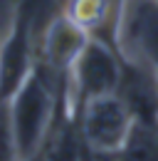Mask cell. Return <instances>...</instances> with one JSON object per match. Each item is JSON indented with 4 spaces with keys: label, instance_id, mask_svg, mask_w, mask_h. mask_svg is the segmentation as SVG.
Returning <instances> with one entry per match:
<instances>
[{
    "label": "cell",
    "instance_id": "cell-8",
    "mask_svg": "<svg viewBox=\"0 0 158 161\" xmlns=\"http://www.w3.org/2000/svg\"><path fill=\"white\" fill-rule=\"evenodd\" d=\"M118 161H158V126L156 124H134L124 144Z\"/></svg>",
    "mask_w": 158,
    "mask_h": 161
},
{
    "label": "cell",
    "instance_id": "cell-11",
    "mask_svg": "<svg viewBox=\"0 0 158 161\" xmlns=\"http://www.w3.org/2000/svg\"><path fill=\"white\" fill-rule=\"evenodd\" d=\"M25 161H40V159H37V156H32V159H25Z\"/></svg>",
    "mask_w": 158,
    "mask_h": 161
},
{
    "label": "cell",
    "instance_id": "cell-1",
    "mask_svg": "<svg viewBox=\"0 0 158 161\" xmlns=\"http://www.w3.org/2000/svg\"><path fill=\"white\" fill-rule=\"evenodd\" d=\"M55 75H50L42 64H35L25 77L18 92L8 99L18 161L32 159L42 149L52 124L59 114V97L55 89Z\"/></svg>",
    "mask_w": 158,
    "mask_h": 161
},
{
    "label": "cell",
    "instance_id": "cell-6",
    "mask_svg": "<svg viewBox=\"0 0 158 161\" xmlns=\"http://www.w3.org/2000/svg\"><path fill=\"white\" fill-rule=\"evenodd\" d=\"M89 42V32L72 22L67 15L55 18L42 27V40H40V64L50 75H69L77 57L82 55L84 45Z\"/></svg>",
    "mask_w": 158,
    "mask_h": 161
},
{
    "label": "cell",
    "instance_id": "cell-10",
    "mask_svg": "<svg viewBox=\"0 0 158 161\" xmlns=\"http://www.w3.org/2000/svg\"><path fill=\"white\" fill-rule=\"evenodd\" d=\"M0 161H18V149H15V134H13L8 102H0Z\"/></svg>",
    "mask_w": 158,
    "mask_h": 161
},
{
    "label": "cell",
    "instance_id": "cell-3",
    "mask_svg": "<svg viewBox=\"0 0 158 161\" xmlns=\"http://www.w3.org/2000/svg\"><path fill=\"white\" fill-rule=\"evenodd\" d=\"M45 0H25L20 5L18 22L0 50V102H8L25 77L32 72V32Z\"/></svg>",
    "mask_w": 158,
    "mask_h": 161
},
{
    "label": "cell",
    "instance_id": "cell-9",
    "mask_svg": "<svg viewBox=\"0 0 158 161\" xmlns=\"http://www.w3.org/2000/svg\"><path fill=\"white\" fill-rule=\"evenodd\" d=\"M64 15L87 32H94L109 15V0H69Z\"/></svg>",
    "mask_w": 158,
    "mask_h": 161
},
{
    "label": "cell",
    "instance_id": "cell-2",
    "mask_svg": "<svg viewBox=\"0 0 158 161\" xmlns=\"http://www.w3.org/2000/svg\"><path fill=\"white\" fill-rule=\"evenodd\" d=\"M74 121H77L84 146L101 151V154H114V156L121 154L124 144L136 124L129 107L121 102L116 92L82 102L77 107Z\"/></svg>",
    "mask_w": 158,
    "mask_h": 161
},
{
    "label": "cell",
    "instance_id": "cell-7",
    "mask_svg": "<svg viewBox=\"0 0 158 161\" xmlns=\"http://www.w3.org/2000/svg\"><path fill=\"white\" fill-rule=\"evenodd\" d=\"M116 94L129 107L134 121L158 126V80L146 64L131 57H121Z\"/></svg>",
    "mask_w": 158,
    "mask_h": 161
},
{
    "label": "cell",
    "instance_id": "cell-4",
    "mask_svg": "<svg viewBox=\"0 0 158 161\" xmlns=\"http://www.w3.org/2000/svg\"><path fill=\"white\" fill-rule=\"evenodd\" d=\"M118 37L131 60L146 64L158 80V0H121Z\"/></svg>",
    "mask_w": 158,
    "mask_h": 161
},
{
    "label": "cell",
    "instance_id": "cell-5",
    "mask_svg": "<svg viewBox=\"0 0 158 161\" xmlns=\"http://www.w3.org/2000/svg\"><path fill=\"white\" fill-rule=\"evenodd\" d=\"M69 75L74 82L77 107L101 94H114L121 77V55H116L106 42L89 37Z\"/></svg>",
    "mask_w": 158,
    "mask_h": 161
}]
</instances>
